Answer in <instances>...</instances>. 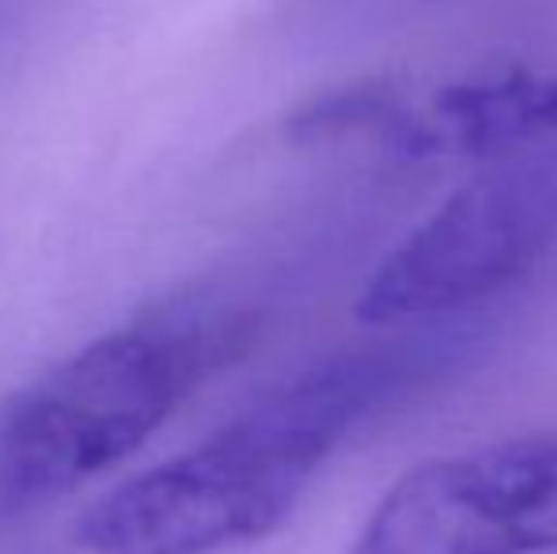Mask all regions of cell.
Listing matches in <instances>:
<instances>
[{"label":"cell","mask_w":557,"mask_h":554,"mask_svg":"<svg viewBox=\"0 0 557 554\" xmlns=\"http://www.w3.org/2000/svg\"><path fill=\"white\" fill-rule=\"evenodd\" d=\"M250 342V316L163 304L0 403V513L35 509L129 459Z\"/></svg>","instance_id":"cell-2"},{"label":"cell","mask_w":557,"mask_h":554,"mask_svg":"<svg viewBox=\"0 0 557 554\" xmlns=\"http://www.w3.org/2000/svg\"><path fill=\"white\" fill-rule=\"evenodd\" d=\"M557 137V73L497 69L455 81L429 103H406L395 91L375 145L410 160L474 156L500 160Z\"/></svg>","instance_id":"cell-5"},{"label":"cell","mask_w":557,"mask_h":554,"mask_svg":"<svg viewBox=\"0 0 557 554\" xmlns=\"http://www.w3.org/2000/svg\"><path fill=\"white\" fill-rule=\"evenodd\" d=\"M398 380L403 357L391 349L300 372L201 444L117 482L76 520V551L224 554L265 540Z\"/></svg>","instance_id":"cell-1"},{"label":"cell","mask_w":557,"mask_h":554,"mask_svg":"<svg viewBox=\"0 0 557 554\" xmlns=\"http://www.w3.org/2000/svg\"><path fill=\"white\" fill-rule=\"evenodd\" d=\"M345 554H557V433L410 467Z\"/></svg>","instance_id":"cell-4"},{"label":"cell","mask_w":557,"mask_h":554,"mask_svg":"<svg viewBox=\"0 0 557 554\" xmlns=\"http://www.w3.org/2000/svg\"><path fill=\"white\" fill-rule=\"evenodd\" d=\"M557 255V137L493 160L372 270L357 319L425 323L512 288Z\"/></svg>","instance_id":"cell-3"}]
</instances>
